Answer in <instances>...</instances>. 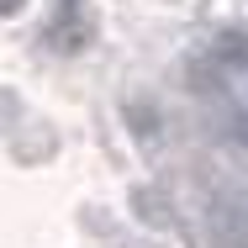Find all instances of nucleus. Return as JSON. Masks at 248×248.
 Returning a JSON list of instances; mask_svg holds the SVG:
<instances>
[{"label":"nucleus","instance_id":"obj_1","mask_svg":"<svg viewBox=\"0 0 248 248\" xmlns=\"http://www.w3.org/2000/svg\"><path fill=\"white\" fill-rule=\"evenodd\" d=\"M206 227L222 248H248V206L232 196H217L206 206Z\"/></svg>","mask_w":248,"mask_h":248},{"label":"nucleus","instance_id":"obj_2","mask_svg":"<svg viewBox=\"0 0 248 248\" xmlns=\"http://www.w3.org/2000/svg\"><path fill=\"white\" fill-rule=\"evenodd\" d=\"M21 5H27V0H5V11H11V16H16V11H21Z\"/></svg>","mask_w":248,"mask_h":248}]
</instances>
